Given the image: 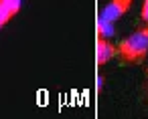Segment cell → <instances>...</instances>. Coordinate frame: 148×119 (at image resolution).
<instances>
[{
	"mask_svg": "<svg viewBox=\"0 0 148 119\" xmlns=\"http://www.w3.org/2000/svg\"><path fill=\"white\" fill-rule=\"evenodd\" d=\"M148 55V22H142L138 30L128 34L118 45V57L124 65H140Z\"/></svg>",
	"mask_w": 148,
	"mask_h": 119,
	"instance_id": "6da1fadb",
	"label": "cell"
},
{
	"mask_svg": "<svg viewBox=\"0 0 148 119\" xmlns=\"http://www.w3.org/2000/svg\"><path fill=\"white\" fill-rule=\"evenodd\" d=\"M118 55V47H114L106 34H99L97 32V41H95V61L99 67L108 65V61H112L114 57Z\"/></svg>",
	"mask_w": 148,
	"mask_h": 119,
	"instance_id": "7a4b0ae2",
	"label": "cell"
},
{
	"mask_svg": "<svg viewBox=\"0 0 148 119\" xmlns=\"http://www.w3.org/2000/svg\"><path fill=\"white\" fill-rule=\"evenodd\" d=\"M130 6H132V0H110V2L103 6L99 18H103V20H108V22H114V20H118L120 16H124V14L130 10Z\"/></svg>",
	"mask_w": 148,
	"mask_h": 119,
	"instance_id": "3957f363",
	"label": "cell"
},
{
	"mask_svg": "<svg viewBox=\"0 0 148 119\" xmlns=\"http://www.w3.org/2000/svg\"><path fill=\"white\" fill-rule=\"evenodd\" d=\"M0 4H2L4 12H6L10 18H14L16 12L21 10V0H0Z\"/></svg>",
	"mask_w": 148,
	"mask_h": 119,
	"instance_id": "277c9868",
	"label": "cell"
},
{
	"mask_svg": "<svg viewBox=\"0 0 148 119\" xmlns=\"http://www.w3.org/2000/svg\"><path fill=\"white\" fill-rule=\"evenodd\" d=\"M140 20H142V22H148V0H144V4H142V12H140Z\"/></svg>",
	"mask_w": 148,
	"mask_h": 119,
	"instance_id": "5b68a950",
	"label": "cell"
},
{
	"mask_svg": "<svg viewBox=\"0 0 148 119\" xmlns=\"http://www.w3.org/2000/svg\"><path fill=\"white\" fill-rule=\"evenodd\" d=\"M8 20H12V18H10V16H8L6 12H4V8H2V4H0V26H4V24H6Z\"/></svg>",
	"mask_w": 148,
	"mask_h": 119,
	"instance_id": "8992f818",
	"label": "cell"
},
{
	"mask_svg": "<svg viewBox=\"0 0 148 119\" xmlns=\"http://www.w3.org/2000/svg\"><path fill=\"white\" fill-rule=\"evenodd\" d=\"M101 85H103V77L97 75V91H101Z\"/></svg>",
	"mask_w": 148,
	"mask_h": 119,
	"instance_id": "52a82bcc",
	"label": "cell"
},
{
	"mask_svg": "<svg viewBox=\"0 0 148 119\" xmlns=\"http://www.w3.org/2000/svg\"><path fill=\"white\" fill-rule=\"evenodd\" d=\"M146 81H148V69H146Z\"/></svg>",
	"mask_w": 148,
	"mask_h": 119,
	"instance_id": "ba28073f",
	"label": "cell"
},
{
	"mask_svg": "<svg viewBox=\"0 0 148 119\" xmlns=\"http://www.w3.org/2000/svg\"><path fill=\"white\" fill-rule=\"evenodd\" d=\"M0 28H2V26H0Z\"/></svg>",
	"mask_w": 148,
	"mask_h": 119,
	"instance_id": "9c48e42d",
	"label": "cell"
}]
</instances>
